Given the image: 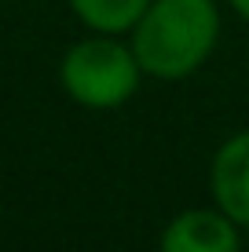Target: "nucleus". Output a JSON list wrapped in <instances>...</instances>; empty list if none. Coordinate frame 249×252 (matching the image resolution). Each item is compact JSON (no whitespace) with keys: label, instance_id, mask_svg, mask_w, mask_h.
<instances>
[{"label":"nucleus","instance_id":"f257e3e1","mask_svg":"<svg viewBox=\"0 0 249 252\" xmlns=\"http://www.w3.org/2000/svg\"><path fill=\"white\" fill-rule=\"evenodd\" d=\"M220 40L216 0H150L128 44L154 81H183L209 63Z\"/></svg>","mask_w":249,"mask_h":252},{"label":"nucleus","instance_id":"f03ea898","mask_svg":"<svg viewBox=\"0 0 249 252\" xmlns=\"http://www.w3.org/2000/svg\"><path fill=\"white\" fill-rule=\"evenodd\" d=\"M143 66L128 40L117 33H92L66 48L59 63V84L84 110H117L140 92Z\"/></svg>","mask_w":249,"mask_h":252},{"label":"nucleus","instance_id":"7ed1b4c3","mask_svg":"<svg viewBox=\"0 0 249 252\" xmlns=\"http://www.w3.org/2000/svg\"><path fill=\"white\" fill-rule=\"evenodd\" d=\"M158 252H242V227L224 208H183L161 227Z\"/></svg>","mask_w":249,"mask_h":252},{"label":"nucleus","instance_id":"20e7f679","mask_svg":"<svg viewBox=\"0 0 249 252\" xmlns=\"http://www.w3.org/2000/svg\"><path fill=\"white\" fill-rule=\"evenodd\" d=\"M213 205L224 208L238 227H249V128L220 143L209 164Z\"/></svg>","mask_w":249,"mask_h":252},{"label":"nucleus","instance_id":"39448f33","mask_svg":"<svg viewBox=\"0 0 249 252\" xmlns=\"http://www.w3.org/2000/svg\"><path fill=\"white\" fill-rule=\"evenodd\" d=\"M92 33H128L150 0H66Z\"/></svg>","mask_w":249,"mask_h":252},{"label":"nucleus","instance_id":"423d86ee","mask_svg":"<svg viewBox=\"0 0 249 252\" xmlns=\"http://www.w3.org/2000/svg\"><path fill=\"white\" fill-rule=\"evenodd\" d=\"M224 4H231V11H235L242 22H249V0H224Z\"/></svg>","mask_w":249,"mask_h":252}]
</instances>
